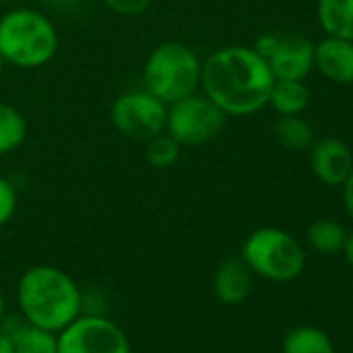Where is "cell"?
<instances>
[{
  "label": "cell",
  "instance_id": "6da1fadb",
  "mask_svg": "<svg viewBox=\"0 0 353 353\" xmlns=\"http://www.w3.org/2000/svg\"><path fill=\"white\" fill-rule=\"evenodd\" d=\"M274 77L252 46H225L202 63L200 88L227 117H248L268 106Z\"/></svg>",
  "mask_w": 353,
  "mask_h": 353
},
{
  "label": "cell",
  "instance_id": "7a4b0ae2",
  "mask_svg": "<svg viewBox=\"0 0 353 353\" xmlns=\"http://www.w3.org/2000/svg\"><path fill=\"white\" fill-rule=\"evenodd\" d=\"M17 303L23 320L61 332L81 314L83 295L65 270L38 264L21 274L17 283Z\"/></svg>",
  "mask_w": 353,
  "mask_h": 353
},
{
  "label": "cell",
  "instance_id": "3957f363",
  "mask_svg": "<svg viewBox=\"0 0 353 353\" xmlns=\"http://www.w3.org/2000/svg\"><path fill=\"white\" fill-rule=\"evenodd\" d=\"M57 48V30L40 11L15 9L0 17V54L7 65L38 69L54 59Z\"/></svg>",
  "mask_w": 353,
  "mask_h": 353
},
{
  "label": "cell",
  "instance_id": "277c9868",
  "mask_svg": "<svg viewBox=\"0 0 353 353\" xmlns=\"http://www.w3.org/2000/svg\"><path fill=\"white\" fill-rule=\"evenodd\" d=\"M141 79L143 90L168 106L198 92L202 61L181 42H164L148 54Z\"/></svg>",
  "mask_w": 353,
  "mask_h": 353
},
{
  "label": "cell",
  "instance_id": "5b68a950",
  "mask_svg": "<svg viewBox=\"0 0 353 353\" xmlns=\"http://www.w3.org/2000/svg\"><path fill=\"white\" fill-rule=\"evenodd\" d=\"M241 260L248 268L272 283H291L305 268L301 243L283 229L260 227L241 245Z\"/></svg>",
  "mask_w": 353,
  "mask_h": 353
},
{
  "label": "cell",
  "instance_id": "8992f818",
  "mask_svg": "<svg viewBox=\"0 0 353 353\" xmlns=\"http://www.w3.org/2000/svg\"><path fill=\"white\" fill-rule=\"evenodd\" d=\"M225 125L227 114L206 94L196 92L179 102L168 104L164 131L179 145L196 148L219 137Z\"/></svg>",
  "mask_w": 353,
  "mask_h": 353
},
{
  "label": "cell",
  "instance_id": "52a82bcc",
  "mask_svg": "<svg viewBox=\"0 0 353 353\" xmlns=\"http://www.w3.org/2000/svg\"><path fill=\"white\" fill-rule=\"evenodd\" d=\"M168 106L148 90L121 94L110 106L112 127L127 139L148 141L166 129Z\"/></svg>",
  "mask_w": 353,
  "mask_h": 353
},
{
  "label": "cell",
  "instance_id": "ba28073f",
  "mask_svg": "<svg viewBox=\"0 0 353 353\" xmlns=\"http://www.w3.org/2000/svg\"><path fill=\"white\" fill-rule=\"evenodd\" d=\"M59 353H131V343L110 318L79 314L59 332Z\"/></svg>",
  "mask_w": 353,
  "mask_h": 353
},
{
  "label": "cell",
  "instance_id": "9c48e42d",
  "mask_svg": "<svg viewBox=\"0 0 353 353\" xmlns=\"http://www.w3.org/2000/svg\"><path fill=\"white\" fill-rule=\"evenodd\" d=\"M266 63L274 79H305L314 71V42L299 34H276Z\"/></svg>",
  "mask_w": 353,
  "mask_h": 353
},
{
  "label": "cell",
  "instance_id": "30bf717a",
  "mask_svg": "<svg viewBox=\"0 0 353 353\" xmlns=\"http://www.w3.org/2000/svg\"><path fill=\"white\" fill-rule=\"evenodd\" d=\"M310 166L322 185L341 188L353 168V152L345 141L324 137L310 145Z\"/></svg>",
  "mask_w": 353,
  "mask_h": 353
},
{
  "label": "cell",
  "instance_id": "8fae6325",
  "mask_svg": "<svg viewBox=\"0 0 353 353\" xmlns=\"http://www.w3.org/2000/svg\"><path fill=\"white\" fill-rule=\"evenodd\" d=\"M314 69L330 83H353V42L326 36L314 44Z\"/></svg>",
  "mask_w": 353,
  "mask_h": 353
},
{
  "label": "cell",
  "instance_id": "7c38bea8",
  "mask_svg": "<svg viewBox=\"0 0 353 353\" xmlns=\"http://www.w3.org/2000/svg\"><path fill=\"white\" fill-rule=\"evenodd\" d=\"M252 287H254V272L248 268V264L241 258L225 260L212 276L214 297L225 305L243 303L250 297Z\"/></svg>",
  "mask_w": 353,
  "mask_h": 353
},
{
  "label": "cell",
  "instance_id": "4fadbf2b",
  "mask_svg": "<svg viewBox=\"0 0 353 353\" xmlns=\"http://www.w3.org/2000/svg\"><path fill=\"white\" fill-rule=\"evenodd\" d=\"M316 19L326 36L353 42V0H318Z\"/></svg>",
  "mask_w": 353,
  "mask_h": 353
},
{
  "label": "cell",
  "instance_id": "5bb4252c",
  "mask_svg": "<svg viewBox=\"0 0 353 353\" xmlns=\"http://www.w3.org/2000/svg\"><path fill=\"white\" fill-rule=\"evenodd\" d=\"M15 353H59V332L21 320L13 328H3Z\"/></svg>",
  "mask_w": 353,
  "mask_h": 353
},
{
  "label": "cell",
  "instance_id": "9a60e30c",
  "mask_svg": "<svg viewBox=\"0 0 353 353\" xmlns=\"http://www.w3.org/2000/svg\"><path fill=\"white\" fill-rule=\"evenodd\" d=\"M310 104V90L303 79H274L268 106L279 117L301 114Z\"/></svg>",
  "mask_w": 353,
  "mask_h": 353
},
{
  "label": "cell",
  "instance_id": "2e32d148",
  "mask_svg": "<svg viewBox=\"0 0 353 353\" xmlns=\"http://www.w3.org/2000/svg\"><path fill=\"white\" fill-rule=\"evenodd\" d=\"M305 239L310 243L312 250H316L318 254H341L345 239H347V229L330 219H318L314 221L307 231H305Z\"/></svg>",
  "mask_w": 353,
  "mask_h": 353
},
{
  "label": "cell",
  "instance_id": "e0dca14e",
  "mask_svg": "<svg viewBox=\"0 0 353 353\" xmlns=\"http://www.w3.org/2000/svg\"><path fill=\"white\" fill-rule=\"evenodd\" d=\"M283 353H334V345L324 330L303 324L287 332Z\"/></svg>",
  "mask_w": 353,
  "mask_h": 353
},
{
  "label": "cell",
  "instance_id": "ac0fdd59",
  "mask_svg": "<svg viewBox=\"0 0 353 353\" xmlns=\"http://www.w3.org/2000/svg\"><path fill=\"white\" fill-rule=\"evenodd\" d=\"M274 135L281 145L291 152H305L314 143V129L307 121L301 119V114L279 117L274 125Z\"/></svg>",
  "mask_w": 353,
  "mask_h": 353
},
{
  "label": "cell",
  "instance_id": "d6986e66",
  "mask_svg": "<svg viewBox=\"0 0 353 353\" xmlns=\"http://www.w3.org/2000/svg\"><path fill=\"white\" fill-rule=\"evenodd\" d=\"M26 135L28 123L23 114L15 106L0 102V156L17 150L26 141Z\"/></svg>",
  "mask_w": 353,
  "mask_h": 353
},
{
  "label": "cell",
  "instance_id": "ffe728a7",
  "mask_svg": "<svg viewBox=\"0 0 353 353\" xmlns=\"http://www.w3.org/2000/svg\"><path fill=\"white\" fill-rule=\"evenodd\" d=\"M179 156H181V145L166 131L145 141V162L152 168H170L172 164H176Z\"/></svg>",
  "mask_w": 353,
  "mask_h": 353
},
{
  "label": "cell",
  "instance_id": "44dd1931",
  "mask_svg": "<svg viewBox=\"0 0 353 353\" xmlns=\"http://www.w3.org/2000/svg\"><path fill=\"white\" fill-rule=\"evenodd\" d=\"M17 190L15 185L0 176V229H3L17 212Z\"/></svg>",
  "mask_w": 353,
  "mask_h": 353
},
{
  "label": "cell",
  "instance_id": "7402d4cb",
  "mask_svg": "<svg viewBox=\"0 0 353 353\" xmlns=\"http://www.w3.org/2000/svg\"><path fill=\"white\" fill-rule=\"evenodd\" d=\"M102 3L110 11H114L117 15L135 17V15H141L143 11H148V7L152 5V0H102Z\"/></svg>",
  "mask_w": 353,
  "mask_h": 353
},
{
  "label": "cell",
  "instance_id": "603a6c76",
  "mask_svg": "<svg viewBox=\"0 0 353 353\" xmlns=\"http://www.w3.org/2000/svg\"><path fill=\"white\" fill-rule=\"evenodd\" d=\"M341 198H343V210H345L347 219L353 223V168L341 185Z\"/></svg>",
  "mask_w": 353,
  "mask_h": 353
},
{
  "label": "cell",
  "instance_id": "cb8c5ba5",
  "mask_svg": "<svg viewBox=\"0 0 353 353\" xmlns=\"http://www.w3.org/2000/svg\"><path fill=\"white\" fill-rule=\"evenodd\" d=\"M343 254H345L347 264H349L351 270H353V231L347 233V239H345V245H343Z\"/></svg>",
  "mask_w": 353,
  "mask_h": 353
},
{
  "label": "cell",
  "instance_id": "d4e9b609",
  "mask_svg": "<svg viewBox=\"0 0 353 353\" xmlns=\"http://www.w3.org/2000/svg\"><path fill=\"white\" fill-rule=\"evenodd\" d=\"M0 353H15L13 345H11V339L7 336V332L3 328H0Z\"/></svg>",
  "mask_w": 353,
  "mask_h": 353
},
{
  "label": "cell",
  "instance_id": "484cf974",
  "mask_svg": "<svg viewBox=\"0 0 353 353\" xmlns=\"http://www.w3.org/2000/svg\"><path fill=\"white\" fill-rule=\"evenodd\" d=\"M46 3L54 9H69V7H75L79 0H46Z\"/></svg>",
  "mask_w": 353,
  "mask_h": 353
},
{
  "label": "cell",
  "instance_id": "4316f807",
  "mask_svg": "<svg viewBox=\"0 0 353 353\" xmlns=\"http://www.w3.org/2000/svg\"><path fill=\"white\" fill-rule=\"evenodd\" d=\"M5 318H7V305H5V297L0 293V328L5 324Z\"/></svg>",
  "mask_w": 353,
  "mask_h": 353
},
{
  "label": "cell",
  "instance_id": "83f0119b",
  "mask_svg": "<svg viewBox=\"0 0 353 353\" xmlns=\"http://www.w3.org/2000/svg\"><path fill=\"white\" fill-rule=\"evenodd\" d=\"M5 67H7V63H5V59H3V54H0V75H3V71H5Z\"/></svg>",
  "mask_w": 353,
  "mask_h": 353
},
{
  "label": "cell",
  "instance_id": "f1b7e54d",
  "mask_svg": "<svg viewBox=\"0 0 353 353\" xmlns=\"http://www.w3.org/2000/svg\"><path fill=\"white\" fill-rule=\"evenodd\" d=\"M0 3H19V0H0Z\"/></svg>",
  "mask_w": 353,
  "mask_h": 353
},
{
  "label": "cell",
  "instance_id": "f546056e",
  "mask_svg": "<svg viewBox=\"0 0 353 353\" xmlns=\"http://www.w3.org/2000/svg\"><path fill=\"white\" fill-rule=\"evenodd\" d=\"M351 92H353V83H351Z\"/></svg>",
  "mask_w": 353,
  "mask_h": 353
}]
</instances>
